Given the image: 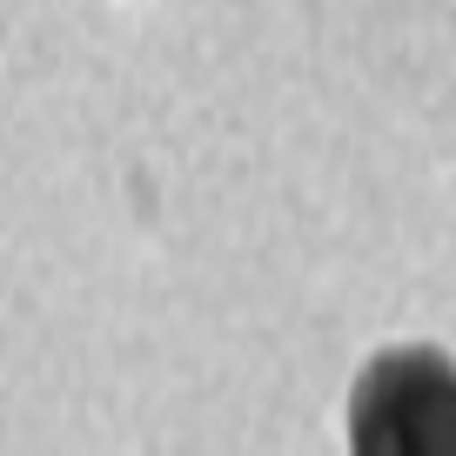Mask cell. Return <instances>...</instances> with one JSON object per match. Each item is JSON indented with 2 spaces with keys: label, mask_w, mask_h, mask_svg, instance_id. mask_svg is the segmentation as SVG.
<instances>
[{
  "label": "cell",
  "mask_w": 456,
  "mask_h": 456,
  "mask_svg": "<svg viewBox=\"0 0 456 456\" xmlns=\"http://www.w3.org/2000/svg\"><path fill=\"white\" fill-rule=\"evenodd\" d=\"M349 443L370 456H450L456 450V370L443 349H389L356 376Z\"/></svg>",
  "instance_id": "6da1fadb"
}]
</instances>
